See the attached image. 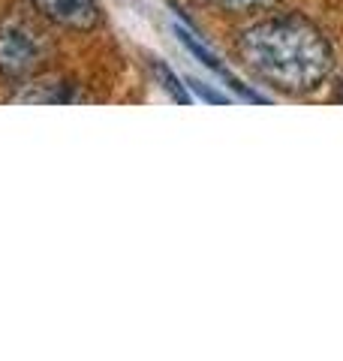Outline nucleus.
<instances>
[{
  "label": "nucleus",
  "instance_id": "2",
  "mask_svg": "<svg viewBox=\"0 0 343 361\" xmlns=\"http://www.w3.org/2000/svg\"><path fill=\"white\" fill-rule=\"evenodd\" d=\"M49 61V39L33 21L21 16L0 18V82L25 85L42 73Z\"/></svg>",
  "mask_w": 343,
  "mask_h": 361
},
{
  "label": "nucleus",
  "instance_id": "5",
  "mask_svg": "<svg viewBox=\"0 0 343 361\" xmlns=\"http://www.w3.org/2000/svg\"><path fill=\"white\" fill-rule=\"evenodd\" d=\"M205 4L232 18H256L262 13H271L280 0H205Z\"/></svg>",
  "mask_w": 343,
  "mask_h": 361
},
{
  "label": "nucleus",
  "instance_id": "1",
  "mask_svg": "<svg viewBox=\"0 0 343 361\" xmlns=\"http://www.w3.org/2000/svg\"><path fill=\"white\" fill-rule=\"evenodd\" d=\"M235 58L256 85L280 97L323 90L337 66L325 30L299 13H262L235 33Z\"/></svg>",
  "mask_w": 343,
  "mask_h": 361
},
{
  "label": "nucleus",
  "instance_id": "4",
  "mask_svg": "<svg viewBox=\"0 0 343 361\" xmlns=\"http://www.w3.org/2000/svg\"><path fill=\"white\" fill-rule=\"evenodd\" d=\"M25 90H18V94H13L16 103H52V106H61V103H76V94L66 78H52V75H33L30 82L21 85Z\"/></svg>",
  "mask_w": 343,
  "mask_h": 361
},
{
  "label": "nucleus",
  "instance_id": "8",
  "mask_svg": "<svg viewBox=\"0 0 343 361\" xmlns=\"http://www.w3.org/2000/svg\"><path fill=\"white\" fill-rule=\"evenodd\" d=\"M337 99L343 103V75H340V82H337Z\"/></svg>",
  "mask_w": 343,
  "mask_h": 361
},
{
  "label": "nucleus",
  "instance_id": "6",
  "mask_svg": "<svg viewBox=\"0 0 343 361\" xmlns=\"http://www.w3.org/2000/svg\"><path fill=\"white\" fill-rule=\"evenodd\" d=\"M151 70H154V78L160 82V87L166 90V94L175 99V103H181V106H190L193 103V94H190V87L181 82L178 78V73L172 70L169 63H163V61H151Z\"/></svg>",
  "mask_w": 343,
  "mask_h": 361
},
{
  "label": "nucleus",
  "instance_id": "7",
  "mask_svg": "<svg viewBox=\"0 0 343 361\" xmlns=\"http://www.w3.org/2000/svg\"><path fill=\"white\" fill-rule=\"evenodd\" d=\"M187 82H190L187 87H190L199 99H205V103H214V106H229V103H232V94H220L217 87L199 82V78H187Z\"/></svg>",
  "mask_w": 343,
  "mask_h": 361
},
{
  "label": "nucleus",
  "instance_id": "3",
  "mask_svg": "<svg viewBox=\"0 0 343 361\" xmlns=\"http://www.w3.org/2000/svg\"><path fill=\"white\" fill-rule=\"evenodd\" d=\"M28 4L45 25L57 27L61 33L85 37L102 25L100 0H28Z\"/></svg>",
  "mask_w": 343,
  "mask_h": 361
}]
</instances>
